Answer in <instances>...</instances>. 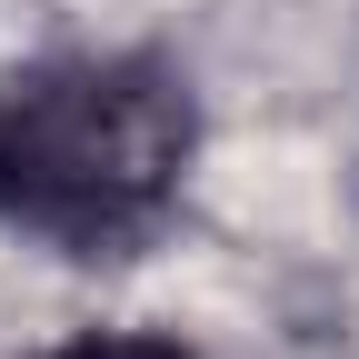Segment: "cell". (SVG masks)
<instances>
[{"mask_svg":"<svg viewBox=\"0 0 359 359\" xmlns=\"http://www.w3.org/2000/svg\"><path fill=\"white\" fill-rule=\"evenodd\" d=\"M190 170V90L150 60H40L0 80V230L100 259Z\"/></svg>","mask_w":359,"mask_h":359,"instance_id":"6da1fadb","label":"cell"},{"mask_svg":"<svg viewBox=\"0 0 359 359\" xmlns=\"http://www.w3.org/2000/svg\"><path fill=\"white\" fill-rule=\"evenodd\" d=\"M60 359H190V349H170V339H80Z\"/></svg>","mask_w":359,"mask_h":359,"instance_id":"7a4b0ae2","label":"cell"}]
</instances>
